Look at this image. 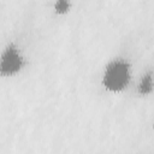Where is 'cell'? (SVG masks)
Wrapping results in <instances>:
<instances>
[{"label":"cell","mask_w":154,"mask_h":154,"mask_svg":"<svg viewBox=\"0 0 154 154\" xmlns=\"http://www.w3.org/2000/svg\"><path fill=\"white\" fill-rule=\"evenodd\" d=\"M69 8H70V0H57L54 4V10H55V13L58 14L66 13Z\"/></svg>","instance_id":"obj_4"},{"label":"cell","mask_w":154,"mask_h":154,"mask_svg":"<svg viewBox=\"0 0 154 154\" xmlns=\"http://www.w3.org/2000/svg\"><path fill=\"white\" fill-rule=\"evenodd\" d=\"M130 81L129 65L124 60H114L109 63L103 73V85L111 91L123 90Z\"/></svg>","instance_id":"obj_1"},{"label":"cell","mask_w":154,"mask_h":154,"mask_svg":"<svg viewBox=\"0 0 154 154\" xmlns=\"http://www.w3.org/2000/svg\"><path fill=\"white\" fill-rule=\"evenodd\" d=\"M154 89V82H153V73L149 71L144 73L140 81L138 84V93L141 95H148L153 91Z\"/></svg>","instance_id":"obj_3"},{"label":"cell","mask_w":154,"mask_h":154,"mask_svg":"<svg viewBox=\"0 0 154 154\" xmlns=\"http://www.w3.org/2000/svg\"><path fill=\"white\" fill-rule=\"evenodd\" d=\"M153 128H154V124H153Z\"/></svg>","instance_id":"obj_5"},{"label":"cell","mask_w":154,"mask_h":154,"mask_svg":"<svg viewBox=\"0 0 154 154\" xmlns=\"http://www.w3.org/2000/svg\"><path fill=\"white\" fill-rule=\"evenodd\" d=\"M23 57L19 54L18 49L13 43L8 45V47L2 53L1 64H0V71L2 76H11L18 72L23 67Z\"/></svg>","instance_id":"obj_2"}]
</instances>
